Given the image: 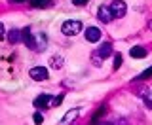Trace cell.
<instances>
[{
    "instance_id": "1",
    "label": "cell",
    "mask_w": 152,
    "mask_h": 125,
    "mask_svg": "<svg viewBox=\"0 0 152 125\" xmlns=\"http://www.w3.org/2000/svg\"><path fill=\"white\" fill-rule=\"evenodd\" d=\"M21 40L25 42V46L32 51H44V47L48 44V38L44 32H38V31H31V28H23L21 31Z\"/></svg>"
},
{
    "instance_id": "2",
    "label": "cell",
    "mask_w": 152,
    "mask_h": 125,
    "mask_svg": "<svg viewBox=\"0 0 152 125\" xmlns=\"http://www.w3.org/2000/svg\"><path fill=\"white\" fill-rule=\"evenodd\" d=\"M61 32L65 36H76L78 32H82V23L76 21V19H70V21H65L61 25Z\"/></svg>"
},
{
    "instance_id": "3",
    "label": "cell",
    "mask_w": 152,
    "mask_h": 125,
    "mask_svg": "<svg viewBox=\"0 0 152 125\" xmlns=\"http://www.w3.org/2000/svg\"><path fill=\"white\" fill-rule=\"evenodd\" d=\"M110 53H112V44L104 42V44H103L101 47H99V49L93 53V57H91V59H93V65H95V66H101L103 59H104V57H108Z\"/></svg>"
},
{
    "instance_id": "4",
    "label": "cell",
    "mask_w": 152,
    "mask_h": 125,
    "mask_svg": "<svg viewBox=\"0 0 152 125\" xmlns=\"http://www.w3.org/2000/svg\"><path fill=\"white\" fill-rule=\"evenodd\" d=\"M110 9H112L114 19H120V17L126 15L127 6H126V2H124V0H112V2H110Z\"/></svg>"
},
{
    "instance_id": "5",
    "label": "cell",
    "mask_w": 152,
    "mask_h": 125,
    "mask_svg": "<svg viewBox=\"0 0 152 125\" xmlns=\"http://www.w3.org/2000/svg\"><path fill=\"white\" fill-rule=\"evenodd\" d=\"M28 76H31L34 81H44L48 80V68L46 66H34V68H31V72H28Z\"/></svg>"
},
{
    "instance_id": "6",
    "label": "cell",
    "mask_w": 152,
    "mask_h": 125,
    "mask_svg": "<svg viewBox=\"0 0 152 125\" xmlns=\"http://www.w3.org/2000/svg\"><path fill=\"white\" fill-rule=\"evenodd\" d=\"M84 36H86V40L88 42H99V38H101V31H99L97 27H88L84 31Z\"/></svg>"
},
{
    "instance_id": "7",
    "label": "cell",
    "mask_w": 152,
    "mask_h": 125,
    "mask_svg": "<svg viewBox=\"0 0 152 125\" xmlns=\"http://www.w3.org/2000/svg\"><path fill=\"white\" fill-rule=\"evenodd\" d=\"M50 102H51V95H48V93H42V95H38V97L34 99V106L38 110H42V108H48L50 106Z\"/></svg>"
},
{
    "instance_id": "8",
    "label": "cell",
    "mask_w": 152,
    "mask_h": 125,
    "mask_svg": "<svg viewBox=\"0 0 152 125\" xmlns=\"http://www.w3.org/2000/svg\"><path fill=\"white\" fill-rule=\"evenodd\" d=\"M97 15H99V19H101L103 23H110L112 19H114L110 6H101V8H99V12H97Z\"/></svg>"
},
{
    "instance_id": "9",
    "label": "cell",
    "mask_w": 152,
    "mask_h": 125,
    "mask_svg": "<svg viewBox=\"0 0 152 125\" xmlns=\"http://www.w3.org/2000/svg\"><path fill=\"white\" fill-rule=\"evenodd\" d=\"M78 116H80V110H78V108L69 110V112H66L65 116H63V119H61V123H59V125H70V123H72Z\"/></svg>"
},
{
    "instance_id": "10",
    "label": "cell",
    "mask_w": 152,
    "mask_h": 125,
    "mask_svg": "<svg viewBox=\"0 0 152 125\" xmlns=\"http://www.w3.org/2000/svg\"><path fill=\"white\" fill-rule=\"evenodd\" d=\"M19 40H21V31H17V28H12V31L8 32V42H10V44H17Z\"/></svg>"
},
{
    "instance_id": "11",
    "label": "cell",
    "mask_w": 152,
    "mask_h": 125,
    "mask_svg": "<svg viewBox=\"0 0 152 125\" xmlns=\"http://www.w3.org/2000/svg\"><path fill=\"white\" fill-rule=\"evenodd\" d=\"M129 53H131V57H135V59H142V57H146V49L137 46V47H131Z\"/></svg>"
},
{
    "instance_id": "12",
    "label": "cell",
    "mask_w": 152,
    "mask_h": 125,
    "mask_svg": "<svg viewBox=\"0 0 152 125\" xmlns=\"http://www.w3.org/2000/svg\"><path fill=\"white\" fill-rule=\"evenodd\" d=\"M32 8H46V6H51L53 0H28Z\"/></svg>"
},
{
    "instance_id": "13",
    "label": "cell",
    "mask_w": 152,
    "mask_h": 125,
    "mask_svg": "<svg viewBox=\"0 0 152 125\" xmlns=\"http://www.w3.org/2000/svg\"><path fill=\"white\" fill-rule=\"evenodd\" d=\"M63 99H65V95H63V93H61V95H57V97H51L50 108H55V106H59V104L63 102Z\"/></svg>"
},
{
    "instance_id": "14",
    "label": "cell",
    "mask_w": 152,
    "mask_h": 125,
    "mask_svg": "<svg viewBox=\"0 0 152 125\" xmlns=\"http://www.w3.org/2000/svg\"><path fill=\"white\" fill-rule=\"evenodd\" d=\"M142 102H145V106H148L152 110V91H146V93L142 95Z\"/></svg>"
},
{
    "instance_id": "15",
    "label": "cell",
    "mask_w": 152,
    "mask_h": 125,
    "mask_svg": "<svg viewBox=\"0 0 152 125\" xmlns=\"http://www.w3.org/2000/svg\"><path fill=\"white\" fill-rule=\"evenodd\" d=\"M51 66L53 68H61L63 66V57H51Z\"/></svg>"
},
{
    "instance_id": "16",
    "label": "cell",
    "mask_w": 152,
    "mask_h": 125,
    "mask_svg": "<svg viewBox=\"0 0 152 125\" xmlns=\"http://www.w3.org/2000/svg\"><path fill=\"white\" fill-rule=\"evenodd\" d=\"M122 61H124V57H122V53H116V55H114V70H118V68H120Z\"/></svg>"
},
{
    "instance_id": "17",
    "label": "cell",
    "mask_w": 152,
    "mask_h": 125,
    "mask_svg": "<svg viewBox=\"0 0 152 125\" xmlns=\"http://www.w3.org/2000/svg\"><path fill=\"white\" fill-rule=\"evenodd\" d=\"M42 121H44L42 114H40V112H36V114H34V123H36V125H42Z\"/></svg>"
},
{
    "instance_id": "18",
    "label": "cell",
    "mask_w": 152,
    "mask_h": 125,
    "mask_svg": "<svg viewBox=\"0 0 152 125\" xmlns=\"http://www.w3.org/2000/svg\"><path fill=\"white\" fill-rule=\"evenodd\" d=\"M72 4H74V6H86L88 0H72Z\"/></svg>"
},
{
    "instance_id": "19",
    "label": "cell",
    "mask_w": 152,
    "mask_h": 125,
    "mask_svg": "<svg viewBox=\"0 0 152 125\" xmlns=\"http://www.w3.org/2000/svg\"><path fill=\"white\" fill-rule=\"evenodd\" d=\"M148 76H152V68H148V70H145L142 74L139 76V78H148Z\"/></svg>"
},
{
    "instance_id": "20",
    "label": "cell",
    "mask_w": 152,
    "mask_h": 125,
    "mask_svg": "<svg viewBox=\"0 0 152 125\" xmlns=\"http://www.w3.org/2000/svg\"><path fill=\"white\" fill-rule=\"evenodd\" d=\"M8 2H12V4H23V2H28V0H8Z\"/></svg>"
},
{
    "instance_id": "21",
    "label": "cell",
    "mask_w": 152,
    "mask_h": 125,
    "mask_svg": "<svg viewBox=\"0 0 152 125\" xmlns=\"http://www.w3.org/2000/svg\"><path fill=\"white\" fill-rule=\"evenodd\" d=\"M2 36H4V25L0 23V38H2Z\"/></svg>"
},
{
    "instance_id": "22",
    "label": "cell",
    "mask_w": 152,
    "mask_h": 125,
    "mask_svg": "<svg viewBox=\"0 0 152 125\" xmlns=\"http://www.w3.org/2000/svg\"><path fill=\"white\" fill-rule=\"evenodd\" d=\"M99 125H114V123H112V121H101Z\"/></svg>"
},
{
    "instance_id": "23",
    "label": "cell",
    "mask_w": 152,
    "mask_h": 125,
    "mask_svg": "<svg viewBox=\"0 0 152 125\" xmlns=\"http://www.w3.org/2000/svg\"><path fill=\"white\" fill-rule=\"evenodd\" d=\"M148 27H150V28H152V21H150V23H148Z\"/></svg>"
}]
</instances>
